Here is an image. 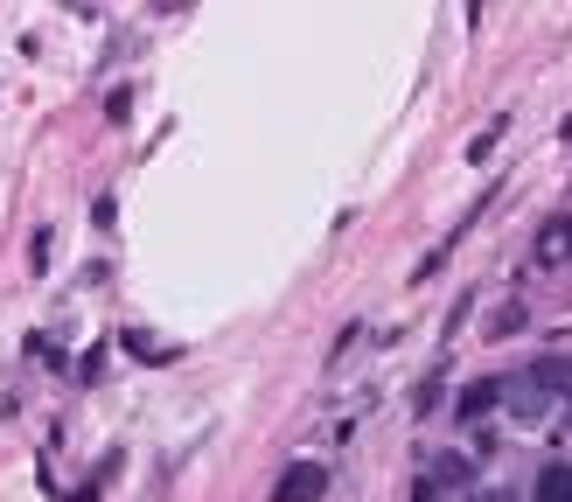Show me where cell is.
<instances>
[{"instance_id": "obj_8", "label": "cell", "mask_w": 572, "mask_h": 502, "mask_svg": "<svg viewBox=\"0 0 572 502\" xmlns=\"http://www.w3.org/2000/svg\"><path fill=\"white\" fill-rule=\"evenodd\" d=\"M440 384H447V377H426V384H420V391H412V412H420V419H426V412H433V405H440Z\"/></svg>"}, {"instance_id": "obj_5", "label": "cell", "mask_w": 572, "mask_h": 502, "mask_svg": "<svg viewBox=\"0 0 572 502\" xmlns=\"http://www.w3.org/2000/svg\"><path fill=\"white\" fill-rule=\"evenodd\" d=\"M467 482H475L467 454H440V461H433V489H467Z\"/></svg>"}, {"instance_id": "obj_3", "label": "cell", "mask_w": 572, "mask_h": 502, "mask_svg": "<svg viewBox=\"0 0 572 502\" xmlns=\"http://www.w3.org/2000/svg\"><path fill=\"white\" fill-rule=\"evenodd\" d=\"M503 398H510V384H503V377H475V384L461 391V405H454V412H461V426H475V419H489Z\"/></svg>"}, {"instance_id": "obj_9", "label": "cell", "mask_w": 572, "mask_h": 502, "mask_svg": "<svg viewBox=\"0 0 572 502\" xmlns=\"http://www.w3.org/2000/svg\"><path fill=\"white\" fill-rule=\"evenodd\" d=\"M412 502H433V482H420V489H412Z\"/></svg>"}, {"instance_id": "obj_7", "label": "cell", "mask_w": 572, "mask_h": 502, "mask_svg": "<svg viewBox=\"0 0 572 502\" xmlns=\"http://www.w3.org/2000/svg\"><path fill=\"white\" fill-rule=\"evenodd\" d=\"M516 328H524V301H510L496 322H489V335H516Z\"/></svg>"}, {"instance_id": "obj_4", "label": "cell", "mask_w": 572, "mask_h": 502, "mask_svg": "<svg viewBox=\"0 0 572 502\" xmlns=\"http://www.w3.org/2000/svg\"><path fill=\"white\" fill-rule=\"evenodd\" d=\"M531 502H572V461H552L538 474V489H531Z\"/></svg>"}, {"instance_id": "obj_10", "label": "cell", "mask_w": 572, "mask_h": 502, "mask_svg": "<svg viewBox=\"0 0 572 502\" xmlns=\"http://www.w3.org/2000/svg\"><path fill=\"white\" fill-rule=\"evenodd\" d=\"M482 502H510V495H503V489H489V495H482Z\"/></svg>"}, {"instance_id": "obj_1", "label": "cell", "mask_w": 572, "mask_h": 502, "mask_svg": "<svg viewBox=\"0 0 572 502\" xmlns=\"http://www.w3.org/2000/svg\"><path fill=\"white\" fill-rule=\"evenodd\" d=\"M531 266H538V273L572 266V217H544V224H538V237H531Z\"/></svg>"}, {"instance_id": "obj_2", "label": "cell", "mask_w": 572, "mask_h": 502, "mask_svg": "<svg viewBox=\"0 0 572 502\" xmlns=\"http://www.w3.org/2000/svg\"><path fill=\"white\" fill-rule=\"evenodd\" d=\"M322 495H328V467L322 461H294L273 482V502H322Z\"/></svg>"}, {"instance_id": "obj_6", "label": "cell", "mask_w": 572, "mask_h": 502, "mask_svg": "<svg viewBox=\"0 0 572 502\" xmlns=\"http://www.w3.org/2000/svg\"><path fill=\"white\" fill-rule=\"evenodd\" d=\"M524 384H552V391H565V398H572V363H559V356H544V363L531 370Z\"/></svg>"}]
</instances>
